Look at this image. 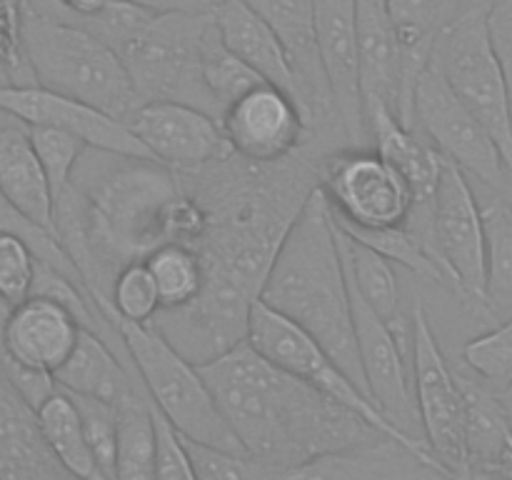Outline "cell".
Listing matches in <instances>:
<instances>
[{"mask_svg": "<svg viewBox=\"0 0 512 480\" xmlns=\"http://www.w3.org/2000/svg\"><path fill=\"white\" fill-rule=\"evenodd\" d=\"M198 370L245 455L265 468H290L385 438L343 405L270 365L248 343Z\"/></svg>", "mask_w": 512, "mask_h": 480, "instance_id": "cell-1", "label": "cell"}, {"mask_svg": "<svg viewBox=\"0 0 512 480\" xmlns=\"http://www.w3.org/2000/svg\"><path fill=\"white\" fill-rule=\"evenodd\" d=\"M258 300L305 330L368 395L355 350L348 280L335 238L333 210L320 188L305 195L285 228Z\"/></svg>", "mask_w": 512, "mask_h": 480, "instance_id": "cell-2", "label": "cell"}, {"mask_svg": "<svg viewBox=\"0 0 512 480\" xmlns=\"http://www.w3.org/2000/svg\"><path fill=\"white\" fill-rule=\"evenodd\" d=\"M23 55L33 83L128 120L140 105L123 60L68 20L38 13L23 0Z\"/></svg>", "mask_w": 512, "mask_h": 480, "instance_id": "cell-3", "label": "cell"}, {"mask_svg": "<svg viewBox=\"0 0 512 480\" xmlns=\"http://www.w3.org/2000/svg\"><path fill=\"white\" fill-rule=\"evenodd\" d=\"M98 313L118 333L153 408L178 430L180 438L225 453L245 455L240 440L225 423L198 365L185 360L150 323H128L115 318L108 310Z\"/></svg>", "mask_w": 512, "mask_h": 480, "instance_id": "cell-4", "label": "cell"}, {"mask_svg": "<svg viewBox=\"0 0 512 480\" xmlns=\"http://www.w3.org/2000/svg\"><path fill=\"white\" fill-rule=\"evenodd\" d=\"M488 3L490 0H458L455 15L435 38L430 63L488 130L512 180V110L503 70L490 45Z\"/></svg>", "mask_w": 512, "mask_h": 480, "instance_id": "cell-5", "label": "cell"}, {"mask_svg": "<svg viewBox=\"0 0 512 480\" xmlns=\"http://www.w3.org/2000/svg\"><path fill=\"white\" fill-rule=\"evenodd\" d=\"M208 18L210 15L148 10L120 40L115 55L130 73L140 105L150 100H175L215 115L200 80V40Z\"/></svg>", "mask_w": 512, "mask_h": 480, "instance_id": "cell-6", "label": "cell"}, {"mask_svg": "<svg viewBox=\"0 0 512 480\" xmlns=\"http://www.w3.org/2000/svg\"><path fill=\"white\" fill-rule=\"evenodd\" d=\"M245 343L260 355V358L268 360L270 365H275L278 370H283L290 378L300 380V383L310 385L318 393H323L325 398L335 400L338 405H343L345 410L358 415L363 423H368L370 428L378 430L385 438L395 440L403 448H408L410 453L418 455L423 463H428L430 468L440 470V465L435 463L433 455L428 453L423 443L408 438V435L400 433L398 428L388 423L383 415L378 413L373 403L368 400V395L348 378V375L340 370V365L310 338L305 330H300L298 325L290 323L288 318H283L280 313L270 310L268 305H263L260 300H255L253 308H250L248 318V338ZM443 473V470H440ZM445 475V473H443Z\"/></svg>", "mask_w": 512, "mask_h": 480, "instance_id": "cell-7", "label": "cell"}, {"mask_svg": "<svg viewBox=\"0 0 512 480\" xmlns=\"http://www.w3.org/2000/svg\"><path fill=\"white\" fill-rule=\"evenodd\" d=\"M410 385L425 448L448 478L465 480V395L430 325L428 310L415 303L410 315Z\"/></svg>", "mask_w": 512, "mask_h": 480, "instance_id": "cell-8", "label": "cell"}, {"mask_svg": "<svg viewBox=\"0 0 512 480\" xmlns=\"http://www.w3.org/2000/svg\"><path fill=\"white\" fill-rule=\"evenodd\" d=\"M203 255V253H200ZM205 285L193 303L178 310H160L153 328L193 365H205L248 338L250 308L258 293L233 270L203 255Z\"/></svg>", "mask_w": 512, "mask_h": 480, "instance_id": "cell-9", "label": "cell"}, {"mask_svg": "<svg viewBox=\"0 0 512 480\" xmlns=\"http://www.w3.org/2000/svg\"><path fill=\"white\" fill-rule=\"evenodd\" d=\"M413 128L468 178L480 180L493 193L508 195L512 180L498 145L460 103L433 63H428L415 83Z\"/></svg>", "mask_w": 512, "mask_h": 480, "instance_id": "cell-10", "label": "cell"}, {"mask_svg": "<svg viewBox=\"0 0 512 480\" xmlns=\"http://www.w3.org/2000/svg\"><path fill=\"white\" fill-rule=\"evenodd\" d=\"M430 253L450 288L465 303H485V225L470 178L443 158L438 188L430 203Z\"/></svg>", "mask_w": 512, "mask_h": 480, "instance_id": "cell-11", "label": "cell"}, {"mask_svg": "<svg viewBox=\"0 0 512 480\" xmlns=\"http://www.w3.org/2000/svg\"><path fill=\"white\" fill-rule=\"evenodd\" d=\"M323 190L333 218L353 230L408 225L413 195L398 170L373 148L340 150L325 160Z\"/></svg>", "mask_w": 512, "mask_h": 480, "instance_id": "cell-12", "label": "cell"}, {"mask_svg": "<svg viewBox=\"0 0 512 480\" xmlns=\"http://www.w3.org/2000/svg\"><path fill=\"white\" fill-rule=\"evenodd\" d=\"M150 158L165 168L198 170L233 155L215 115L175 100H150L125 120Z\"/></svg>", "mask_w": 512, "mask_h": 480, "instance_id": "cell-13", "label": "cell"}, {"mask_svg": "<svg viewBox=\"0 0 512 480\" xmlns=\"http://www.w3.org/2000/svg\"><path fill=\"white\" fill-rule=\"evenodd\" d=\"M0 108L28 128H55L75 135L85 148L98 153L153 160L123 120L40 85H3Z\"/></svg>", "mask_w": 512, "mask_h": 480, "instance_id": "cell-14", "label": "cell"}, {"mask_svg": "<svg viewBox=\"0 0 512 480\" xmlns=\"http://www.w3.org/2000/svg\"><path fill=\"white\" fill-rule=\"evenodd\" d=\"M220 125L233 155L255 165L285 160L300 148L308 130L298 100L270 83L230 103L220 115Z\"/></svg>", "mask_w": 512, "mask_h": 480, "instance_id": "cell-15", "label": "cell"}, {"mask_svg": "<svg viewBox=\"0 0 512 480\" xmlns=\"http://www.w3.org/2000/svg\"><path fill=\"white\" fill-rule=\"evenodd\" d=\"M85 325L63 303L30 295L0 320V368L50 375L65 363Z\"/></svg>", "mask_w": 512, "mask_h": 480, "instance_id": "cell-16", "label": "cell"}, {"mask_svg": "<svg viewBox=\"0 0 512 480\" xmlns=\"http://www.w3.org/2000/svg\"><path fill=\"white\" fill-rule=\"evenodd\" d=\"M313 18L335 120L348 138L365 140L358 75V0H313Z\"/></svg>", "mask_w": 512, "mask_h": 480, "instance_id": "cell-17", "label": "cell"}, {"mask_svg": "<svg viewBox=\"0 0 512 480\" xmlns=\"http://www.w3.org/2000/svg\"><path fill=\"white\" fill-rule=\"evenodd\" d=\"M275 33L283 45L298 83V103L303 108L305 123L335 118L330 100L328 80L320 65L318 43H315L313 0H245Z\"/></svg>", "mask_w": 512, "mask_h": 480, "instance_id": "cell-18", "label": "cell"}, {"mask_svg": "<svg viewBox=\"0 0 512 480\" xmlns=\"http://www.w3.org/2000/svg\"><path fill=\"white\" fill-rule=\"evenodd\" d=\"M265 468V465H263ZM265 480H453L390 438L315 455L290 468H265Z\"/></svg>", "mask_w": 512, "mask_h": 480, "instance_id": "cell-19", "label": "cell"}, {"mask_svg": "<svg viewBox=\"0 0 512 480\" xmlns=\"http://www.w3.org/2000/svg\"><path fill=\"white\" fill-rule=\"evenodd\" d=\"M358 75L363 113L370 105H383L405 128H413V110L403 90L398 38L383 0H358Z\"/></svg>", "mask_w": 512, "mask_h": 480, "instance_id": "cell-20", "label": "cell"}, {"mask_svg": "<svg viewBox=\"0 0 512 480\" xmlns=\"http://www.w3.org/2000/svg\"><path fill=\"white\" fill-rule=\"evenodd\" d=\"M465 395V455L470 478L512 480V420L500 395L460 375Z\"/></svg>", "mask_w": 512, "mask_h": 480, "instance_id": "cell-21", "label": "cell"}, {"mask_svg": "<svg viewBox=\"0 0 512 480\" xmlns=\"http://www.w3.org/2000/svg\"><path fill=\"white\" fill-rule=\"evenodd\" d=\"M208 15L215 25V33L235 58L243 60L265 83L285 90L298 100V83L283 45L275 38L270 25L245 0H218Z\"/></svg>", "mask_w": 512, "mask_h": 480, "instance_id": "cell-22", "label": "cell"}, {"mask_svg": "<svg viewBox=\"0 0 512 480\" xmlns=\"http://www.w3.org/2000/svg\"><path fill=\"white\" fill-rule=\"evenodd\" d=\"M365 135L373 140V150L388 160L413 195V210H425L433 203L438 188L443 155L415 128H405L388 108L370 105L363 113Z\"/></svg>", "mask_w": 512, "mask_h": 480, "instance_id": "cell-23", "label": "cell"}, {"mask_svg": "<svg viewBox=\"0 0 512 480\" xmlns=\"http://www.w3.org/2000/svg\"><path fill=\"white\" fill-rule=\"evenodd\" d=\"M40 433L35 408L0 370V480H65Z\"/></svg>", "mask_w": 512, "mask_h": 480, "instance_id": "cell-24", "label": "cell"}, {"mask_svg": "<svg viewBox=\"0 0 512 480\" xmlns=\"http://www.w3.org/2000/svg\"><path fill=\"white\" fill-rule=\"evenodd\" d=\"M0 193L28 223L55 238L53 190L30 143L28 125L20 120L0 133Z\"/></svg>", "mask_w": 512, "mask_h": 480, "instance_id": "cell-25", "label": "cell"}, {"mask_svg": "<svg viewBox=\"0 0 512 480\" xmlns=\"http://www.w3.org/2000/svg\"><path fill=\"white\" fill-rule=\"evenodd\" d=\"M53 383L63 393L108 400V403H115L125 393L138 388L108 340L90 328L80 330L75 348L53 373Z\"/></svg>", "mask_w": 512, "mask_h": 480, "instance_id": "cell-26", "label": "cell"}, {"mask_svg": "<svg viewBox=\"0 0 512 480\" xmlns=\"http://www.w3.org/2000/svg\"><path fill=\"white\" fill-rule=\"evenodd\" d=\"M335 220V218H333ZM335 238H338L340 260H343L345 280L350 288L395 330L403 328V313H400V285L395 278V268L385 255L373 250L370 245L360 243L353 235L345 233L335 223ZM403 335V333H400Z\"/></svg>", "mask_w": 512, "mask_h": 480, "instance_id": "cell-27", "label": "cell"}, {"mask_svg": "<svg viewBox=\"0 0 512 480\" xmlns=\"http://www.w3.org/2000/svg\"><path fill=\"white\" fill-rule=\"evenodd\" d=\"M35 415H38L40 433H43L50 455L65 473L78 480H105L95 465L88 440H85L83 420L68 393L55 388L35 408Z\"/></svg>", "mask_w": 512, "mask_h": 480, "instance_id": "cell-28", "label": "cell"}, {"mask_svg": "<svg viewBox=\"0 0 512 480\" xmlns=\"http://www.w3.org/2000/svg\"><path fill=\"white\" fill-rule=\"evenodd\" d=\"M115 480H155L153 403L143 385L115 400Z\"/></svg>", "mask_w": 512, "mask_h": 480, "instance_id": "cell-29", "label": "cell"}, {"mask_svg": "<svg viewBox=\"0 0 512 480\" xmlns=\"http://www.w3.org/2000/svg\"><path fill=\"white\" fill-rule=\"evenodd\" d=\"M480 210L485 225V303L490 313H512V200L493 193Z\"/></svg>", "mask_w": 512, "mask_h": 480, "instance_id": "cell-30", "label": "cell"}, {"mask_svg": "<svg viewBox=\"0 0 512 480\" xmlns=\"http://www.w3.org/2000/svg\"><path fill=\"white\" fill-rule=\"evenodd\" d=\"M158 288L160 310H178L193 303L205 285V263L198 248L183 243H163L143 258Z\"/></svg>", "mask_w": 512, "mask_h": 480, "instance_id": "cell-31", "label": "cell"}, {"mask_svg": "<svg viewBox=\"0 0 512 480\" xmlns=\"http://www.w3.org/2000/svg\"><path fill=\"white\" fill-rule=\"evenodd\" d=\"M200 80H203V88L218 118L240 95L265 83L255 70H250L243 60L235 58L225 48L210 18L203 30V40H200Z\"/></svg>", "mask_w": 512, "mask_h": 480, "instance_id": "cell-32", "label": "cell"}, {"mask_svg": "<svg viewBox=\"0 0 512 480\" xmlns=\"http://www.w3.org/2000/svg\"><path fill=\"white\" fill-rule=\"evenodd\" d=\"M95 310H108L115 318L128 320V323L148 325L160 313L158 288L153 283V275L148 273L143 260L123 265L115 273L110 293L103 295L98 290H90Z\"/></svg>", "mask_w": 512, "mask_h": 480, "instance_id": "cell-33", "label": "cell"}, {"mask_svg": "<svg viewBox=\"0 0 512 480\" xmlns=\"http://www.w3.org/2000/svg\"><path fill=\"white\" fill-rule=\"evenodd\" d=\"M463 360L478 383L493 390L495 395L508 393L512 388V313L488 333L468 340L463 348Z\"/></svg>", "mask_w": 512, "mask_h": 480, "instance_id": "cell-34", "label": "cell"}, {"mask_svg": "<svg viewBox=\"0 0 512 480\" xmlns=\"http://www.w3.org/2000/svg\"><path fill=\"white\" fill-rule=\"evenodd\" d=\"M28 133L35 155H38L45 175H48L55 205V200L73 185V175L78 170V163L83 160L85 145L75 135L55 128H28Z\"/></svg>", "mask_w": 512, "mask_h": 480, "instance_id": "cell-35", "label": "cell"}, {"mask_svg": "<svg viewBox=\"0 0 512 480\" xmlns=\"http://www.w3.org/2000/svg\"><path fill=\"white\" fill-rule=\"evenodd\" d=\"M70 395V393H68ZM83 420L85 440L93 453L95 465L105 480H115V438H118V413L115 403L98 398H80L70 395Z\"/></svg>", "mask_w": 512, "mask_h": 480, "instance_id": "cell-36", "label": "cell"}, {"mask_svg": "<svg viewBox=\"0 0 512 480\" xmlns=\"http://www.w3.org/2000/svg\"><path fill=\"white\" fill-rule=\"evenodd\" d=\"M38 258L18 235L0 233V305L15 308L33 295Z\"/></svg>", "mask_w": 512, "mask_h": 480, "instance_id": "cell-37", "label": "cell"}, {"mask_svg": "<svg viewBox=\"0 0 512 480\" xmlns=\"http://www.w3.org/2000/svg\"><path fill=\"white\" fill-rule=\"evenodd\" d=\"M0 233L18 235L20 240H25V243L33 248L35 258H38L40 263L48 265V268H53V270H58L60 275H65V278H70L73 283H78L80 288H85L78 268H75L73 260H70V255L63 250V245L58 243V238H53L50 233L40 230L38 225L28 223V220H25L23 215H20L18 210H15L8 200H5L3 193H0Z\"/></svg>", "mask_w": 512, "mask_h": 480, "instance_id": "cell-38", "label": "cell"}, {"mask_svg": "<svg viewBox=\"0 0 512 480\" xmlns=\"http://www.w3.org/2000/svg\"><path fill=\"white\" fill-rule=\"evenodd\" d=\"M185 440V438H183ZM195 480H265V468L245 455L225 453L185 440Z\"/></svg>", "mask_w": 512, "mask_h": 480, "instance_id": "cell-39", "label": "cell"}, {"mask_svg": "<svg viewBox=\"0 0 512 480\" xmlns=\"http://www.w3.org/2000/svg\"><path fill=\"white\" fill-rule=\"evenodd\" d=\"M0 60L13 85H35L23 55V0H0Z\"/></svg>", "mask_w": 512, "mask_h": 480, "instance_id": "cell-40", "label": "cell"}, {"mask_svg": "<svg viewBox=\"0 0 512 480\" xmlns=\"http://www.w3.org/2000/svg\"><path fill=\"white\" fill-rule=\"evenodd\" d=\"M155 425V480H195L185 440L178 430L153 408Z\"/></svg>", "mask_w": 512, "mask_h": 480, "instance_id": "cell-41", "label": "cell"}, {"mask_svg": "<svg viewBox=\"0 0 512 480\" xmlns=\"http://www.w3.org/2000/svg\"><path fill=\"white\" fill-rule=\"evenodd\" d=\"M488 35L493 53L503 70L512 110V0H490L488 3Z\"/></svg>", "mask_w": 512, "mask_h": 480, "instance_id": "cell-42", "label": "cell"}, {"mask_svg": "<svg viewBox=\"0 0 512 480\" xmlns=\"http://www.w3.org/2000/svg\"><path fill=\"white\" fill-rule=\"evenodd\" d=\"M120 3L135 5V8L150 10V13L208 15L218 0H120Z\"/></svg>", "mask_w": 512, "mask_h": 480, "instance_id": "cell-43", "label": "cell"}, {"mask_svg": "<svg viewBox=\"0 0 512 480\" xmlns=\"http://www.w3.org/2000/svg\"><path fill=\"white\" fill-rule=\"evenodd\" d=\"M13 123H18V120H15L13 115H8L3 108H0V133H3L5 128H10Z\"/></svg>", "mask_w": 512, "mask_h": 480, "instance_id": "cell-44", "label": "cell"}, {"mask_svg": "<svg viewBox=\"0 0 512 480\" xmlns=\"http://www.w3.org/2000/svg\"><path fill=\"white\" fill-rule=\"evenodd\" d=\"M3 85H13V78H10L8 68H5L3 60H0V88H3Z\"/></svg>", "mask_w": 512, "mask_h": 480, "instance_id": "cell-45", "label": "cell"}, {"mask_svg": "<svg viewBox=\"0 0 512 480\" xmlns=\"http://www.w3.org/2000/svg\"><path fill=\"white\" fill-rule=\"evenodd\" d=\"M65 480H78V478H73V475H65Z\"/></svg>", "mask_w": 512, "mask_h": 480, "instance_id": "cell-46", "label": "cell"}]
</instances>
